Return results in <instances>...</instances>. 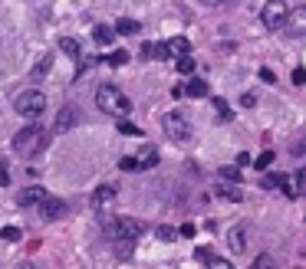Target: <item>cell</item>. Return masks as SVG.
<instances>
[{
	"label": "cell",
	"instance_id": "1",
	"mask_svg": "<svg viewBox=\"0 0 306 269\" xmlns=\"http://www.w3.org/2000/svg\"><path fill=\"white\" fill-rule=\"evenodd\" d=\"M96 108L99 112H106V115L125 119V115L132 112V102H129V96H125L122 89H115L112 82H106V86L96 89Z\"/></svg>",
	"mask_w": 306,
	"mask_h": 269
},
{
	"label": "cell",
	"instance_id": "2",
	"mask_svg": "<svg viewBox=\"0 0 306 269\" xmlns=\"http://www.w3.org/2000/svg\"><path fill=\"white\" fill-rule=\"evenodd\" d=\"M43 148H46V131L40 128L36 122H30L27 128H20L13 135V151H17L20 158H36Z\"/></svg>",
	"mask_w": 306,
	"mask_h": 269
},
{
	"label": "cell",
	"instance_id": "3",
	"mask_svg": "<svg viewBox=\"0 0 306 269\" xmlns=\"http://www.w3.org/2000/svg\"><path fill=\"white\" fill-rule=\"evenodd\" d=\"M106 237L115 240V243H135V240L145 233V226L135 220V217H112V220H106Z\"/></svg>",
	"mask_w": 306,
	"mask_h": 269
},
{
	"label": "cell",
	"instance_id": "4",
	"mask_svg": "<svg viewBox=\"0 0 306 269\" xmlns=\"http://www.w3.org/2000/svg\"><path fill=\"white\" fill-rule=\"evenodd\" d=\"M260 20L267 30H283L286 20H290V7H286V0H267L260 7Z\"/></svg>",
	"mask_w": 306,
	"mask_h": 269
},
{
	"label": "cell",
	"instance_id": "5",
	"mask_svg": "<svg viewBox=\"0 0 306 269\" xmlns=\"http://www.w3.org/2000/svg\"><path fill=\"white\" fill-rule=\"evenodd\" d=\"M13 108L20 112L23 119H40L46 108V96L43 92H36V89H30V92H20V96L13 98Z\"/></svg>",
	"mask_w": 306,
	"mask_h": 269
},
{
	"label": "cell",
	"instance_id": "6",
	"mask_svg": "<svg viewBox=\"0 0 306 269\" xmlns=\"http://www.w3.org/2000/svg\"><path fill=\"white\" fill-rule=\"evenodd\" d=\"M162 128L171 141H188L191 138V122H188L185 112H168L162 119Z\"/></svg>",
	"mask_w": 306,
	"mask_h": 269
},
{
	"label": "cell",
	"instance_id": "7",
	"mask_svg": "<svg viewBox=\"0 0 306 269\" xmlns=\"http://www.w3.org/2000/svg\"><path fill=\"white\" fill-rule=\"evenodd\" d=\"M280 191H283V197H290V200L303 197L306 194V171H286V174H280Z\"/></svg>",
	"mask_w": 306,
	"mask_h": 269
},
{
	"label": "cell",
	"instance_id": "8",
	"mask_svg": "<svg viewBox=\"0 0 306 269\" xmlns=\"http://www.w3.org/2000/svg\"><path fill=\"white\" fill-rule=\"evenodd\" d=\"M227 249L234 256H244V253H247V223H234L227 230Z\"/></svg>",
	"mask_w": 306,
	"mask_h": 269
},
{
	"label": "cell",
	"instance_id": "9",
	"mask_svg": "<svg viewBox=\"0 0 306 269\" xmlns=\"http://www.w3.org/2000/svg\"><path fill=\"white\" fill-rule=\"evenodd\" d=\"M66 200H59V197H46L43 204H40V217H43V223H50V220H59V217H66Z\"/></svg>",
	"mask_w": 306,
	"mask_h": 269
},
{
	"label": "cell",
	"instance_id": "10",
	"mask_svg": "<svg viewBox=\"0 0 306 269\" xmlns=\"http://www.w3.org/2000/svg\"><path fill=\"white\" fill-rule=\"evenodd\" d=\"M76 122H79V108H76V105H63V108H59V119H56L53 128L63 135V131L76 128Z\"/></svg>",
	"mask_w": 306,
	"mask_h": 269
},
{
	"label": "cell",
	"instance_id": "11",
	"mask_svg": "<svg viewBox=\"0 0 306 269\" xmlns=\"http://www.w3.org/2000/svg\"><path fill=\"white\" fill-rule=\"evenodd\" d=\"M46 197H50V194H46L43 187H23L20 194H17V204H20V207H40Z\"/></svg>",
	"mask_w": 306,
	"mask_h": 269
},
{
	"label": "cell",
	"instance_id": "12",
	"mask_svg": "<svg viewBox=\"0 0 306 269\" xmlns=\"http://www.w3.org/2000/svg\"><path fill=\"white\" fill-rule=\"evenodd\" d=\"M115 197H119V191H115L112 184H99L96 191H92V207H96V210L99 207H109Z\"/></svg>",
	"mask_w": 306,
	"mask_h": 269
},
{
	"label": "cell",
	"instance_id": "13",
	"mask_svg": "<svg viewBox=\"0 0 306 269\" xmlns=\"http://www.w3.org/2000/svg\"><path fill=\"white\" fill-rule=\"evenodd\" d=\"M286 30L293 33V36H306V3H303V7H296V10H290Z\"/></svg>",
	"mask_w": 306,
	"mask_h": 269
},
{
	"label": "cell",
	"instance_id": "14",
	"mask_svg": "<svg viewBox=\"0 0 306 269\" xmlns=\"http://www.w3.org/2000/svg\"><path fill=\"white\" fill-rule=\"evenodd\" d=\"M214 194H218L221 200H230V204H241V200H244V194L237 191V184H230V181H221Z\"/></svg>",
	"mask_w": 306,
	"mask_h": 269
},
{
	"label": "cell",
	"instance_id": "15",
	"mask_svg": "<svg viewBox=\"0 0 306 269\" xmlns=\"http://www.w3.org/2000/svg\"><path fill=\"white\" fill-rule=\"evenodd\" d=\"M92 40H96V46H109L112 40H115V30L106 26V23H96V26H92Z\"/></svg>",
	"mask_w": 306,
	"mask_h": 269
},
{
	"label": "cell",
	"instance_id": "16",
	"mask_svg": "<svg viewBox=\"0 0 306 269\" xmlns=\"http://www.w3.org/2000/svg\"><path fill=\"white\" fill-rule=\"evenodd\" d=\"M185 96L204 98V96H208V82H204V79H191V82H188V89H185Z\"/></svg>",
	"mask_w": 306,
	"mask_h": 269
},
{
	"label": "cell",
	"instance_id": "17",
	"mask_svg": "<svg viewBox=\"0 0 306 269\" xmlns=\"http://www.w3.org/2000/svg\"><path fill=\"white\" fill-rule=\"evenodd\" d=\"M139 30H142V23L139 20H119L115 23V33H122V36H135Z\"/></svg>",
	"mask_w": 306,
	"mask_h": 269
},
{
	"label": "cell",
	"instance_id": "18",
	"mask_svg": "<svg viewBox=\"0 0 306 269\" xmlns=\"http://www.w3.org/2000/svg\"><path fill=\"white\" fill-rule=\"evenodd\" d=\"M168 46H171V56H188V53H191V43H188L185 36H175V40H168Z\"/></svg>",
	"mask_w": 306,
	"mask_h": 269
},
{
	"label": "cell",
	"instance_id": "19",
	"mask_svg": "<svg viewBox=\"0 0 306 269\" xmlns=\"http://www.w3.org/2000/svg\"><path fill=\"white\" fill-rule=\"evenodd\" d=\"M250 269H277V259L270 256V253H260V256H253Z\"/></svg>",
	"mask_w": 306,
	"mask_h": 269
},
{
	"label": "cell",
	"instance_id": "20",
	"mask_svg": "<svg viewBox=\"0 0 306 269\" xmlns=\"http://www.w3.org/2000/svg\"><path fill=\"white\" fill-rule=\"evenodd\" d=\"M50 66H53V56H43V59H40V63H36V66H33V79H43V75L46 73H50Z\"/></svg>",
	"mask_w": 306,
	"mask_h": 269
},
{
	"label": "cell",
	"instance_id": "21",
	"mask_svg": "<svg viewBox=\"0 0 306 269\" xmlns=\"http://www.w3.org/2000/svg\"><path fill=\"white\" fill-rule=\"evenodd\" d=\"M175 69L181 75H191V73H195V59H191V56H178V59H175Z\"/></svg>",
	"mask_w": 306,
	"mask_h": 269
},
{
	"label": "cell",
	"instance_id": "22",
	"mask_svg": "<svg viewBox=\"0 0 306 269\" xmlns=\"http://www.w3.org/2000/svg\"><path fill=\"white\" fill-rule=\"evenodd\" d=\"M59 49H63L66 56H79V43L73 36H63V40H59Z\"/></svg>",
	"mask_w": 306,
	"mask_h": 269
},
{
	"label": "cell",
	"instance_id": "23",
	"mask_svg": "<svg viewBox=\"0 0 306 269\" xmlns=\"http://www.w3.org/2000/svg\"><path fill=\"white\" fill-rule=\"evenodd\" d=\"M106 63L109 66H125L129 63V53H125V49H112V53L106 56Z\"/></svg>",
	"mask_w": 306,
	"mask_h": 269
},
{
	"label": "cell",
	"instance_id": "24",
	"mask_svg": "<svg viewBox=\"0 0 306 269\" xmlns=\"http://www.w3.org/2000/svg\"><path fill=\"white\" fill-rule=\"evenodd\" d=\"M214 112H218V122H230V105L224 98H214Z\"/></svg>",
	"mask_w": 306,
	"mask_h": 269
},
{
	"label": "cell",
	"instance_id": "25",
	"mask_svg": "<svg viewBox=\"0 0 306 269\" xmlns=\"http://www.w3.org/2000/svg\"><path fill=\"white\" fill-rule=\"evenodd\" d=\"M270 164H274V151H263L260 158H257V161H253V171H267V168H270Z\"/></svg>",
	"mask_w": 306,
	"mask_h": 269
},
{
	"label": "cell",
	"instance_id": "26",
	"mask_svg": "<svg viewBox=\"0 0 306 269\" xmlns=\"http://www.w3.org/2000/svg\"><path fill=\"white\" fill-rule=\"evenodd\" d=\"M139 164H142V171H148V168H155V164H158V151H145L142 158H139Z\"/></svg>",
	"mask_w": 306,
	"mask_h": 269
},
{
	"label": "cell",
	"instance_id": "27",
	"mask_svg": "<svg viewBox=\"0 0 306 269\" xmlns=\"http://www.w3.org/2000/svg\"><path fill=\"white\" fill-rule=\"evenodd\" d=\"M115 128H119L122 135H142V128H139V125H132V122H125V119L115 122Z\"/></svg>",
	"mask_w": 306,
	"mask_h": 269
},
{
	"label": "cell",
	"instance_id": "28",
	"mask_svg": "<svg viewBox=\"0 0 306 269\" xmlns=\"http://www.w3.org/2000/svg\"><path fill=\"white\" fill-rule=\"evenodd\" d=\"M119 171H142L139 158H119Z\"/></svg>",
	"mask_w": 306,
	"mask_h": 269
},
{
	"label": "cell",
	"instance_id": "29",
	"mask_svg": "<svg viewBox=\"0 0 306 269\" xmlns=\"http://www.w3.org/2000/svg\"><path fill=\"white\" fill-rule=\"evenodd\" d=\"M152 56H155V59H171V46H168V43L152 46Z\"/></svg>",
	"mask_w": 306,
	"mask_h": 269
},
{
	"label": "cell",
	"instance_id": "30",
	"mask_svg": "<svg viewBox=\"0 0 306 269\" xmlns=\"http://www.w3.org/2000/svg\"><path fill=\"white\" fill-rule=\"evenodd\" d=\"M221 181L237 184V181H241V171H237V168H221Z\"/></svg>",
	"mask_w": 306,
	"mask_h": 269
},
{
	"label": "cell",
	"instance_id": "31",
	"mask_svg": "<svg viewBox=\"0 0 306 269\" xmlns=\"http://www.w3.org/2000/svg\"><path fill=\"white\" fill-rule=\"evenodd\" d=\"M204 266H208V269H234V266H230V263H227L224 256H211L208 263H204Z\"/></svg>",
	"mask_w": 306,
	"mask_h": 269
},
{
	"label": "cell",
	"instance_id": "32",
	"mask_svg": "<svg viewBox=\"0 0 306 269\" xmlns=\"http://www.w3.org/2000/svg\"><path fill=\"white\" fill-rule=\"evenodd\" d=\"M260 187H263V191H274V187H280V174H267V177L260 181Z\"/></svg>",
	"mask_w": 306,
	"mask_h": 269
},
{
	"label": "cell",
	"instance_id": "33",
	"mask_svg": "<svg viewBox=\"0 0 306 269\" xmlns=\"http://www.w3.org/2000/svg\"><path fill=\"white\" fill-rule=\"evenodd\" d=\"M0 237H3V240H20V226H3V230H0Z\"/></svg>",
	"mask_w": 306,
	"mask_h": 269
},
{
	"label": "cell",
	"instance_id": "34",
	"mask_svg": "<svg viewBox=\"0 0 306 269\" xmlns=\"http://www.w3.org/2000/svg\"><path fill=\"white\" fill-rule=\"evenodd\" d=\"M241 105H244V108H253V105H257V96H250V92H244V96H241Z\"/></svg>",
	"mask_w": 306,
	"mask_h": 269
},
{
	"label": "cell",
	"instance_id": "35",
	"mask_svg": "<svg viewBox=\"0 0 306 269\" xmlns=\"http://www.w3.org/2000/svg\"><path fill=\"white\" fill-rule=\"evenodd\" d=\"M158 240H175V230L171 226H158Z\"/></svg>",
	"mask_w": 306,
	"mask_h": 269
},
{
	"label": "cell",
	"instance_id": "36",
	"mask_svg": "<svg viewBox=\"0 0 306 269\" xmlns=\"http://www.w3.org/2000/svg\"><path fill=\"white\" fill-rule=\"evenodd\" d=\"M195 256H197V259H201V263H208V259H211V256H214V253H211V249H208V246H201V249H195Z\"/></svg>",
	"mask_w": 306,
	"mask_h": 269
},
{
	"label": "cell",
	"instance_id": "37",
	"mask_svg": "<svg viewBox=\"0 0 306 269\" xmlns=\"http://www.w3.org/2000/svg\"><path fill=\"white\" fill-rule=\"evenodd\" d=\"M115 249H119V256H125V259L132 256V243H115Z\"/></svg>",
	"mask_w": 306,
	"mask_h": 269
},
{
	"label": "cell",
	"instance_id": "38",
	"mask_svg": "<svg viewBox=\"0 0 306 269\" xmlns=\"http://www.w3.org/2000/svg\"><path fill=\"white\" fill-rule=\"evenodd\" d=\"M293 82H296V86H303V82H306V73H303V69H293Z\"/></svg>",
	"mask_w": 306,
	"mask_h": 269
},
{
	"label": "cell",
	"instance_id": "39",
	"mask_svg": "<svg viewBox=\"0 0 306 269\" xmlns=\"http://www.w3.org/2000/svg\"><path fill=\"white\" fill-rule=\"evenodd\" d=\"M290 151H293V154H303V151H306V138H300V141H296V145H293Z\"/></svg>",
	"mask_w": 306,
	"mask_h": 269
},
{
	"label": "cell",
	"instance_id": "40",
	"mask_svg": "<svg viewBox=\"0 0 306 269\" xmlns=\"http://www.w3.org/2000/svg\"><path fill=\"white\" fill-rule=\"evenodd\" d=\"M10 184V174H7V168H0V187H7Z\"/></svg>",
	"mask_w": 306,
	"mask_h": 269
},
{
	"label": "cell",
	"instance_id": "41",
	"mask_svg": "<svg viewBox=\"0 0 306 269\" xmlns=\"http://www.w3.org/2000/svg\"><path fill=\"white\" fill-rule=\"evenodd\" d=\"M260 79H263V82H274L277 75H274V73H270V69H260Z\"/></svg>",
	"mask_w": 306,
	"mask_h": 269
},
{
	"label": "cell",
	"instance_id": "42",
	"mask_svg": "<svg viewBox=\"0 0 306 269\" xmlns=\"http://www.w3.org/2000/svg\"><path fill=\"white\" fill-rule=\"evenodd\" d=\"M201 3H208V7H218V3H224V0H201Z\"/></svg>",
	"mask_w": 306,
	"mask_h": 269
},
{
	"label": "cell",
	"instance_id": "43",
	"mask_svg": "<svg viewBox=\"0 0 306 269\" xmlns=\"http://www.w3.org/2000/svg\"><path fill=\"white\" fill-rule=\"evenodd\" d=\"M17 269H36V266H33V263H23V266H17Z\"/></svg>",
	"mask_w": 306,
	"mask_h": 269
}]
</instances>
